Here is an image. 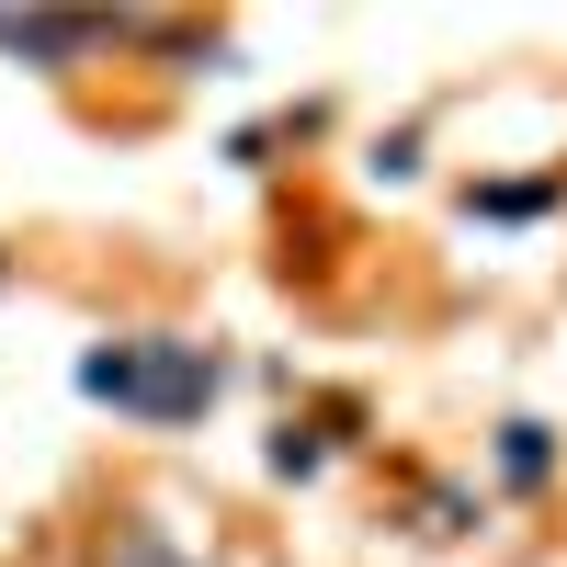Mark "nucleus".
<instances>
[{
    "mask_svg": "<svg viewBox=\"0 0 567 567\" xmlns=\"http://www.w3.org/2000/svg\"><path fill=\"white\" fill-rule=\"evenodd\" d=\"M0 45L12 58H80V45H103V23H12L0 12Z\"/></svg>",
    "mask_w": 567,
    "mask_h": 567,
    "instance_id": "f03ea898",
    "label": "nucleus"
},
{
    "mask_svg": "<svg viewBox=\"0 0 567 567\" xmlns=\"http://www.w3.org/2000/svg\"><path fill=\"white\" fill-rule=\"evenodd\" d=\"M80 386L171 432V420H194V409L216 398V363H205L194 341H114V352H91V363H80Z\"/></svg>",
    "mask_w": 567,
    "mask_h": 567,
    "instance_id": "f257e3e1",
    "label": "nucleus"
},
{
    "mask_svg": "<svg viewBox=\"0 0 567 567\" xmlns=\"http://www.w3.org/2000/svg\"><path fill=\"white\" fill-rule=\"evenodd\" d=\"M499 465H511V477H545V432H534V420H511V443H499Z\"/></svg>",
    "mask_w": 567,
    "mask_h": 567,
    "instance_id": "7ed1b4c3",
    "label": "nucleus"
},
{
    "mask_svg": "<svg viewBox=\"0 0 567 567\" xmlns=\"http://www.w3.org/2000/svg\"><path fill=\"white\" fill-rule=\"evenodd\" d=\"M125 567H182V556H171L159 534H125Z\"/></svg>",
    "mask_w": 567,
    "mask_h": 567,
    "instance_id": "20e7f679",
    "label": "nucleus"
}]
</instances>
